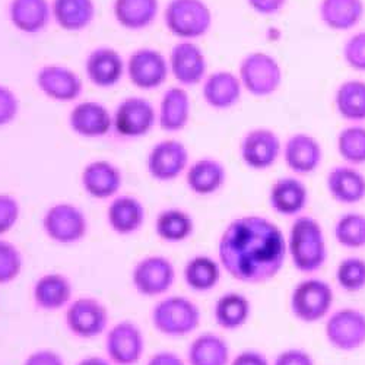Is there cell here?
<instances>
[{
    "label": "cell",
    "instance_id": "obj_37",
    "mask_svg": "<svg viewBox=\"0 0 365 365\" xmlns=\"http://www.w3.org/2000/svg\"><path fill=\"white\" fill-rule=\"evenodd\" d=\"M195 221L186 210L170 207L160 212L155 221L157 235L167 242H181L192 237Z\"/></svg>",
    "mask_w": 365,
    "mask_h": 365
},
{
    "label": "cell",
    "instance_id": "obj_47",
    "mask_svg": "<svg viewBox=\"0 0 365 365\" xmlns=\"http://www.w3.org/2000/svg\"><path fill=\"white\" fill-rule=\"evenodd\" d=\"M24 365H65V361L56 351L40 349L29 354Z\"/></svg>",
    "mask_w": 365,
    "mask_h": 365
},
{
    "label": "cell",
    "instance_id": "obj_23",
    "mask_svg": "<svg viewBox=\"0 0 365 365\" xmlns=\"http://www.w3.org/2000/svg\"><path fill=\"white\" fill-rule=\"evenodd\" d=\"M85 68L89 81L101 88H110L118 83L126 71L125 60L110 47H100L91 53Z\"/></svg>",
    "mask_w": 365,
    "mask_h": 365
},
{
    "label": "cell",
    "instance_id": "obj_11",
    "mask_svg": "<svg viewBox=\"0 0 365 365\" xmlns=\"http://www.w3.org/2000/svg\"><path fill=\"white\" fill-rule=\"evenodd\" d=\"M158 114L146 98L130 97L121 101L113 117V126L123 138H142L154 129Z\"/></svg>",
    "mask_w": 365,
    "mask_h": 365
},
{
    "label": "cell",
    "instance_id": "obj_25",
    "mask_svg": "<svg viewBox=\"0 0 365 365\" xmlns=\"http://www.w3.org/2000/svg\"><path fill=\"white\" fill-rule=\"evenodd\" d=\"M192 101L185 88L173 86L167 89L160 104L158 123L165 132H180L190 120Z\"/></svg>",
    "mask_w": 365,
    "mask_h": 365
},
{
    "label": "cell",
    "instance_id": "obj_17",
    "mask_svg": "<svg viewBox=\"0 0 365 365\" xmlns=\"http://www.w3.org/2000/svg\"><path fill=\"white\" fill-rule=\"evenodd\" d=\"M287 167L297 175H309L319 170L323 161V148L317 138L309 133H295L282 148Z\"/></svg>",
    "mask_w": 365,
    "mask_h": 365
},
{
    "label": "cell",
    "instance_id": "obj_30",
    "mask_svg": "<svg viewBox=\"0 0 365 365\" xmlns=\"http://www.w3.org/2000/svg\"><path fill=\"white\" fill-rule=\"evenodd\" d=\"M334 108L341 118L352 125L365 121V81L346 79L334 91Z\"/></svg>",
    "mask_w": 365,
    "mask_h": 365
},
{
    "label": "cell",
    "instance_id": "obj_5",
    "mask_svg": "<svg viewBox=\"0 0 365 365\" xmlns=\"http://www.w3.org/2000/svg\"><path fill=\"white\" fill-rule=\"evenodd\" d=\"M200 309L197 304L182 295L163 298L152 310V324L171 338L187 336L200 324Z\"/></svg>",
    "mask_w": 365,
    "mask_h": 365
},
{
    "label": "cell",
    "instance_id": "obj_48",
    "mask_svg": "<svg viewBox=\"0 0 365 365\" xmlns=\"http://www.w3.org/2000/svg\"><path fill=\"white\" fill-rule=\"evenodd\" d=\"M230 365H270L266 355L256 349H246L240 352Z\"/></svg>",
    "mask_w": 365,
    "mask_h": 365
},
{
    "label": "cell",
    "instance_id": "obj_32",
    "mask_svg": "<svg viewBox=\"0 0 365 365\" xmlns=\"http://www.w3.org/2000/svg\"><path fill=\"white\" fill-rule=\"evenodd\" d=\"M160 12V0H114V16L128 29H143Z\"/></svg>",
    "mask_w": 365,
    "mask_h": 365
},
{
    "label": "cell",
    "instance_id": "obj_9",
    "mask_svg": "<svg viewBox=\"0 0 365 365\" xmlns=\"http://www.w3.org/2000/svg\"><path fill=\"white\" fill-rule=\"evenodd\" d=\"M43 228L50 240L58 245H75L88 231L83 212L71 203H57L51 206L43 218Z\"/></svg>",
    "mask_w": 365,
    "mask_h": 365
},
{
    "label": "cell",
    "instance_id": "obj_34",
    "mask_svg": "<svg viewBox=\"0 0 365 365\" xmlns=\"http://www.w3.org/2000/svg\"><path fill=\"white\" fill-rule=\"evenodd\" d=\"M252 314V304L246 295L227 292L221 295L214 309L215 322L225 330H237L245 326Z\"/></svg>",
    "mask_w": 365,
    "mask_h": 365
},
{
    "label": "cell",
    "instance_id": "obj_12",
    "mask_svg": "<svg viewBox=\"0 0 365 365\" xmlns=\"http://www.w3.org/2000/svg\"><path fill=\"white\" fill-rule=\"evenodd\" d=\"M146 167L154 180L163 182L173 181L189 167V150L180 140H161L149 150Z\"/></svg>",
    "mask_w": 365,
    "mask_h": 365
},
{
    "label": "cell",
    "instance_id": "obj_10",
    "mask_svg": "<svg viewBox=\"0 0 365 365\" xmlns=\"http://www.w3.org/2000/svg\"><path fill=\"white\" fill-rule=\"evenodd\" d=\"M175 281V267L164 256L140 259L132 270V284L143 297H158L168 292Z\"/></svg>",
    "mask_w": 365,
    "mask_h": 365
},
{
    "label": "cell",
    "instance_id": "obj_39",
    "mask_svg": "<svg viewBox=\"0 0 365 365\" xmlns=\"http://www.w3.org/2000/svg\"><path fill=\"white\" fill-rule=\"evenodd\" d=\"M333 234L345 249L358 250L365 247V215L359 212H346L334 224Z\"/></svg>",
    "mask_w": 365,
    "mask_h": 365
},
{
    "label": "cell",
    "instance_id": "obj_6",
    "mask_svg": "<svg viewBox=\"0 0 365 365\" xmlns=\"http://www.w3.org/2000/svg\"><path fill=\"white\" fill-rule=\"evenodd\" d=\"M333 301V289L326 281L309 278L301 281L292 289L289 307L297 320L313 324L329 316Z\"/></svg>",
    "mask_w": 365,
    "mask_h": 365
},
{
    "label": "cell",
    "instance_id": "obj_14",
    "mask_svg": "<svg viewBox=\"0 0 365 365\" xmlns=\"http://www.w3.org/2000/svg\"><path fill=\"white\" fill-rule=\"evenodd\" d=\"M106 349L113 364L135 365L145 351V338L140 327L130 320L117 323L107 333Z\"/></svg>",
    "mask_w": 365,
    "mask_h": 365
},
{
    "label": "cell",
    "instance_id": "obj_50",
    "mask_svg": "<svg viewBox=\"0 0 365 365\" xmlns=\"http://www.w3.org/2000/svg\"><path fill=\"white\" fill-rule=\"evenodd\" d=\"M78 365H113V364L101 356H86L82 361H79Z\"/></svg>",
    "mask_w": 365,
    "mask_h": 365
},
{
    "label": "cell",
    "instance_id": "obj_8",
    "mask_svg": "<svg viewBox=\"0 0 365 365\" xmlns=\"http://www.w3.org/2000/svg\"><path fill=\"white\" fill-rule=\"evenodd\" d=\"M326 339L338 351L352 352L365 345V313L341 309L330 314L324 326Z\"/></svg>",
    "mask_w": 365,
    "mask_h": 365
},
{
    "label": "cell",
    "instance_id": "obj_1",
    "mask_svg": "<svg viewBox=\"0 0 365 365\" xmlns=\"http://www.w3.org/2000/svg\"><path fill=\"white\" fill-rule=\"evenodd\" d=\"M220 263L231 278L260 285L279 275L288 250L282 230L267 218L246 215L231 221L218 245Z\"/></svg>",
    "mask_w": 365,
    "mask_h": 365
},
{
    "label": "cell",
    "instance_id": "obj_20",
    "mask_svg": "<svg viewBox=\"0 0 365 365\" xmlns=\"http://www.w3.org/2000/svg\"><path fill=\"white\" fill-rule=\"evenodd\" d=\"M326 187L333 200L356 205L365 199V175L352 165H338L326 177Z\"/></svg>",
    "mask_w": 365,
    "mask_h": 365
},
{
    "label": "cell",
    "instance_id": "obj_24",
    "mask_svg": "<svg viewBox=\"0 0 365 365\" xmlns=\"http://www.w3.org/2000/svg\"><path fill=\"white\" fill-rule=\"evenodd\" d=\"M69 125L75 133L83 138H101L113 128V117L100 103H81L69 117Z\"/></svg>",
    "mask_w": 365,
    "mask_h": 365
},
{
    "label": "cell",
    "instance_id": "obj_28",
    "mask_svg": "<svg viewBox=\"0 0 365 365\" xmlns=\"http://www.w3.org/2000/svg\"><path fill=\"white\" fill-rule=\"evenodd\" d=\"M37 306L46 312L63 309L72 298V284L62 273H46L33 288Z\"/></svg>",
    "mask_w": 365,
    "mask_h": 365
},
{
    "label": "cell",
    "instance_id": "obj_21",
    "mask_svg": "<svg viewBox=\"0 0 365 365\" xmlns=\"http://www.w3.org/2000/svg\"><path fill=\"white\" fill-rule=\"evenodd\" d=\"M364 16V0H320L319 4V18L322 24L331 31H352Z\"/></svg>",
    "mask_w": 365,
    "mask_h": 365
},
{
    "label": "cell",
    "instance_id": "obj_43",
    "mask_svg": "<svg viewBox=\"0 0 365 365\" xmlns=\"http://www.w3.org/2000/svg\"><path fill=\"white\" fill-rule=\"evenodd\" d=\"M21 207L15 197L0 195V235L8 234L18 222Z\"/></svg>",
    "mask_w": 365,
    "mask_h": 365
},
{
    "label": "cell",
    "instance_id": "obj_4",
    "mask_svg": "<svg viewBox=\"0 0 365 365\" xmlns=\"http://www.w3.org/2000/svg\"><path fill=\"white\" fill-rule=\"evenodd\" d=\"M164 22L174 37L193 41L209 33L214 16L203 0H170L164 11Z\"/></svg>",
    "mask_w": 365,
    "mask_h": 365
},
{
    "label": "cell",
    "instance_id": "obj_41",
    "mask_svg": "<svg viewBox=\"0 0 365 365\" xmlns=\"http://www.w3.org/2000/svg\"><path fill=\"white\" fill-rule=\"evenodd\" d=\"M24 257L18 247L6 240H0V285L14 282L22 272Z\"/></svg>",
    "mask_w": 365,
    "mask_h": 365
},
{
    "label": "cell",
    "instance_id": "obj_18",
    "mask_svg": "<svg viewBox=\"0 0 365 365\" xmlns=\"http://www.w3.org/2000/svg\"><path fill=\"white\" fill-rule=\"evenodd\" d=\"M310 199L309 187L302 180L288 175L273 182L269 190V205L282 217H299Z\"/></svg>",
    "mask_w": 365,
    "mask_h": 365
},
{
    "label": "cell",
    "instance_id": "obj_13",
    "mask_svg": "<svg viewBox=\"0 0 365 365\" xmlns=\"http://www.w3.org/2000/svg\"><path fill=\"white\" fill-rule=\"evenodd\" d=\"M108 324V312L96 298H78L66 310V326L81 339H93L103 334Z\"/></svg>",
    "mask_w": 365,
    "mask_h": 365
},
{
    "label": "cell",
    "instance_id": "obj_49",
    "mask_svg": "<svg viewBox=\"0 0 365 365\" xmlns=\"http://www.w3.org/2000/svg\"><path fill=\"white\" fill-rule=\"evenodd\" d=\"M146 365H186V362L174 352L161 351L152 355Z\"/></svg>",
    "mask_w": 365,
    "mask_h": 365
},
{
    "label": "cell",
    "instance_id": "obj_38",
    "mask_svg": "<svg viewBox=\"0 0 365 365\" xmlns=\"http://www.w3.org/2000/svg\"><path fill=\"white\" fill-rule=\"evenodd\" d=\"M339 157L352 167L365 164V126L361 123L344 128L336 138Z\"/></svg>",
    "mask_w": 365,
    "mask_h": 365
},
{
    "label": "cell",
    "instance_id": "obj_16",
    "mask_svg": "<svg viewBox=\"0 0 365 365\" xmlns=\"http://www.w3.org/2000/svg\"><path fill=\"white\" fill-rule=\"evenodd\" d=\"M168 66L174 79L182 86L197 85L206 78V56L193 41L175 44L168 57Z\"/></svg>",
    "mask_w": 365,
    "mask_h": 365
},
{
    "label": "cell",
    "instance_id": "obj_35",
    "mask_svg": "<svg viewBox=\"0 0 365 365\" xmlns=\"http://www.w3.org/2000/svg\"><path fill=\"white\" fill-rule=\"evenodd\" d=\"M182 278L195 292L212 291L221 281V263L210 256H195L186 263Z\"/></svg>",
    "mask_w": 365,
    "mask_h": 365
},
{
    "label": "cell",
    "instance_id": "obj_29",
    "mask_svg": "<svg viewBox=\"0 0 365 365\" xmlns=\"http://www.w3.org/2000/svg\"><path fill=\"white\" fill-rule=\"evenodd\" d=\"M107 220L114 232L130 235L142 228L145 222V207L140 200L133 196H118L108 206Z\"/></svg>",
    "mask_w": 365,
    "mask_h": 365
},
{
    "label": "cell",
    "instance_id": "obj_7",
    "mask_svg": "<svg viewBox=\"0 0 365 365\" xmlns=\"http://www.w3.org/2000/svg\"><path fill=\"white\" fill-rule=\"evenodd\" d=\"M282 140L277 132L267 128H255L242 136L240 157L245 165L255 171H266L282 155Z\"/></svg>",
    "mask_w": 365,
    "mask_h": 365
},
{
    "label": "cell",
    "instance_id": "obj_44",
    "mask_svg": "<svg viewBox=\"0 0 365 365\" xmlns=\"http://www.w3.org/2000/svg\"><path fill=\"white\" fill-rule=\"evenodd\" d=\"M18 114V100L11 89L0 86V126H5Z\"/></svg>",
    "mask_w": 365,
    "mask_h": 365
},
{
    "label": "cell",
    "instance_id": "obj_26",
    "mask_svg": "<svg viewBox=\"0 0 365 365\" xmlns=\"http://www.w3.org/2000/svg\"><path fill=\"white\" fill-rule=\"evenodd\" d=\"M37 83L43 93L57 101H73L82 91V81L62 66L43 68L37 75Z\"/></svg>",
    "mask_w": 365,
    "mask_h": 365
},
{
    "label": "cell",
    "instance_id": "obj_36",
    "mask_svg": "<svg viewBox=\"0 0 365 365\" xmlns=\"http://www.w3.org/2000/svg\"><path fill=\"white\" fill-rule=\"evenodd\" d=\"M53 15L66 31H81L93 22L96 6L93 0H54Z\"/></svg>",
    "mask_w": 365,
    "mask_h": 365
},
{
    "label": "cell",
    "instance_id": "obj_22",
    "mask_svg": "<svg viewBox=\"0 0 365 365\" xmlns=\"http://www.w3.org/2000/svg\"><path fill=\"white\" fill-rule=\"evenodd\" d=\"M81 181L91 197L110 199L121 186V173L110 161H94L83 168Z\"/></svg>",
    "mask_w": 365,
    "mask_h": 365
},
{
    "label": "cell",
    "instance_id": "obj_40",
    "mask_svg": "<svg viewBox=\"0 0 365 365\" xmlns=\"http://www.w3.org/2000/svg\"><path fill=\"white\" fill-rule=\"evenodd\" d=\"M336 282L346 292H359L365 288V260L346 257L336 267Z\"/></svg>",
    "mask_w": 365,
    "mask_h": 365
},
{
    "label": "cell",
    "instance_id": "obj_27",
    "mask_svg": "<svg viewBox=\"0 0 365 365\" xmlns=\"http://www.w3.org/2000/svg\"><path fill=\"white\" fill-rule=\"evenodd\" d=\"M227 181V170L214 158H202L193 163L186 173L189 189L199 196L215 195Z\"/></svg>",
    "mask_w": 365,
    "mask_h": 365
},
{
    "label": "cell",
    "instance_id": "obj_45",
    "mask_svg": "<svg viewBox=\"0 0 365 365\" xmlns=\"http://www.w3.org/2000/svg\"><path fill=\"white\" fill-rule=\"evenodd\" d=\"M273 365H316V362L306 349L289 348L278 354Z\"/></svg>",
    "mask_w": 365,
    "mask_h": 365
},
{
    "label": "cell",
    "instance_id": "obj_19",
    "mask_svg": "<svg viewBox=\"0 0 365 365\" xmlns=\"http://www.w3.org/2000/svg\"><path fill=\"white\" fill-rule=\"evenodd\" d=\"M242 93L238 75L230 71H217L203 81L202 96L210 108L230 110L240 103Z\"/></svg>",
    "mask_w": 365,
    "mask_h": 365
},
{
    "label": "cell",
    "instance_id": "obj_31",
    "mask_svg": "<svg viewBox=\"0 0 365 365\" xmlns=\"http://www.w3.org/2000/svg\"><path fill=\"white\" fill-rule=\"evenodd\" d=\"M9 16L19 31L37 34L48 24L50 8L47 0H12Z\"/></svg>",
    "mask_w": 365,
    "mask_h": 365
},
{
    "label": "cell",
    "instance_id": "obj_42",
    "mask_svg": "<svg viewBox=\"0 0 365 365\" xmlns=\"http://www.w3.org/2000/svg\"><path fill=\"white\" fill-rule=\"evenodd\" d=\"M342 58L349 69L365 73V31L348 37L342 47Z\"/></svg>",
    "mask_w": 365,
    "mask_h": 365
},
{
    "label": "cell",
    "instance_id": "obj_2",
    "mask_svg": "<svg viewBox=\"0 0 365 365\" xmlns=\"http://www.w3.org/2000/svg\"><path fill=\"white\" fill-rule=\"evenodd\" d=\"M287 250L294 267L301 273L320 270L327 260L326 237L322 224L313 217H295L287 237Z\"/></svg>",
    "mask_w": 365,
    "mask_h": 365
},
{
    "label": "cell",
    "instance_id": "obj_33",
    "mask_svg": "<svg viewBox=\"0 0 365 365\" xmlns=\"http://www.w3.org/2000/svg\"><path fill=\"white\" fill-rule=\"evenodd\" d=\"M189 365H230V346L215 333H202L187 351Z\"/></svg>",
    "mask_w": 365,
    "mask_h": 365
},
{
    "label": "cell",
    "instance_id": "obj_15",
    "mask_svg": "<svg viewBox=\"0 0 365 365\" xmlns=\"http://www.w3.org/2000/svg\"><path fill=\"white\" fill-rule=\"evenodd\" d=\"M170 75L168 60L154 48L136 50L128 62V76L139 89H157Z\"/></svg>",
    "mask_w": 365,
    "mask_h": 365
},
{
    "label": "cell",
    "instance_id": "obj_3",
    "mask_svg": "<svg viewBox=\"0 0 365 365\" xmlns=\"http://www.w3.org/2000/svg\"><path fill=\"white\" fill-rule=\"evenodd\" d=\"M237 75L242 89L256 98L277 94L284 82L281 63L266 51H253L242 57Z\"/></svg>",
    "mask_w": 365,
    "mask_h": 365
},
{
    "label": "cell",
    "instance_id": "obj_46",
    "mask_svg": "<svg viewBox=\"0 0 365 365\" xmlns=\"http://www.w3.org/2000/svg\"><path fill=\"white\" fill-rule=\"evenodd\" d=\"M249 8L260 16H273L279 14L288 4V0H246Z\"/></svg>",
    "mask_w": 365,
    "mask_h": 365
}]
</instances>
